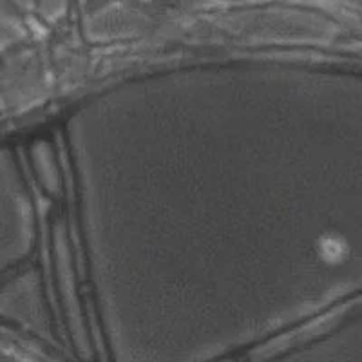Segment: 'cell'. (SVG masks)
<instances>
[{
    "label": "cell",
    "mask_w": 362,
    "mask_h": 362,
    "mask_svg": "<svg viewBox=\"0 0 362 362\" xmlns=\"http://www.w3.org/2000/svg\"><path fill=\"white\" fill-rule=\"evenodd\" d=\"M35 243V210L17 156L0 147V279L21 264Z\"/></svg>",
    "instance_id": "6da1fadb"
}]
</instances>
